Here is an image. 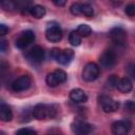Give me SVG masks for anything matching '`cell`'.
Listing matches in <instances>:
<instances>
[{
	"mask_svg": "<svg viewBox=\"0 0 135 135\" xmlns=\"http://www.w3.org/2000/svg\"><path fill=\"white\" fill-rule=\"evenodd\" d=\"M118 77L116 75H111L109 78H108V81H107V84L109 88L113 89V88H116L117 86V83H118Z\"/></svg>",
	"mask_w": 135,
	"mask_h": 135,
	"instance_id": "22",
	"label": "cell"
},
{
	"mask_svg": "<svg viewBox=\"0 0 135 135\" xmlns=\"http://www.w3.org/2000/svg\"><path fill=\"white\" fill-rule=\"evenodd\" d=\"M28 13H30L33 17L39 19V18H42V17L45 15V8H44V6H42V5L35 4V5H32V6L28 8Z\"/></svg>",
	"mask_w": 135,
	"mask_h": 135,
	"instance_id": "17",
	"label": "cell"
},
{
	"mask_svg": "<svg viewBox=\"0 0 135 135\" xmlns=\"http://www.w3.org/2000/svg\"><path fill=\"white\" fill-rule=\"evenodd\" d=\"M76 32L80 35V37H88V36H90L91 33H92V28H91V26L88 25V24H80V25L78 26V28H77Z\"/></svg>",
	"mask_w": 135,
	"mask_h": 135,
	"instance_id": "19",
	"label": "cell"
},
{
	"mask_svg": "<svg viewBox=\"0 0 135 135\" xmlns=\"http://www.w3.org/2000/svg\"><path fill=\"white\" fill-rule=\"evenodd\" d=\"M110 37L114 42V44H116L117 46H124L127 44L128 35H127V32L121 27L112 28L110 32Z\"/></svg>",
	"mask_w": 135,
	"mask_h": 135,
	"instance_id": "9",
	"label": "cell"
},
{
	"mask_svg": "<svg viewBox=\"0 0 135 135\" xmlns=\"http://www.w3.org/2000/svg\"><path fill=\"white\" fill-rule=\"evenodd\" d=\"M7 32H8V27H7L5 24L0 23V36H4V35H6Z\"/></svg>",
	"mask_w": 135,
	"mask_h": 135,
	"instance_id": "27",
	"label": "cell"
},
{
	"mask_svg": "<svg viewBox=\"0 0 135 135\" xmlns=\"http://www.w3.org/2000/svg\"><path fill=\"white\" fill-rule=\"evenodd\" d=\"M13 119V112L9 105L5 103L0 104V120L4 122H8Z\"/></svg>",
	"mask_w": 135,
	"mask_h": 135,
	"instance_id": "15",
	"label": "cell"
},
{
	"mask_svg": "<svg viewBox=\"0 0 135 135\" xmlns=\"http://www.w3.org/2000/svg\"><path fill=\"white\" fill-rule=\"evenodd\" d=\"M0 85H1V83H0Z\"/></svg>",
	"mask_w": 135,
	"mask_h": 135,
	"instance_id": "32",
	"label": "cell"
},
{
	"mask_svg": "<svg viewBox=\"0 0 135 135\" xmlns=\"http://www.w3.org/2000/svg\"><path fill=\"white\" fill-rule=\"evenodd\" d=\"M100 69L95 62H89L82 70V78L85 81H94L98 78Z\"/></svg>",
	"mask_w": 135,
	"mask_h": 135,
	"instance_id": "6",
	"label": "cell"
},
{
	"mask_svg": "<svg viewBox=\"0 0 135 135\" xmlns=\"http://www.w3.org/2000/svg\"><path fill=\"white\" fill-rule=\"evenodd\" d=\"M51 56L59 63L62 65L69 64L73 58H74V51L71 49H65V50H59V49H53L51 51Z\"/></svg>",
	"mask_w": 135,
	"mask_h": 135,
	"instance_id": "2",
	"label": "cell"
},
{
	"mask_svg": "<svg viewBox=\"0 0 135 135\" xmlns=\"http://www.w3.org/2000/svg\"><path fill=\"white\" fill-rule=\"evenodd\" d=\"M66 73L63 71V70H55L53 71L52 73H49L46 78H45V81L47 83V85L50 86H57L61 83H63L65 80H66Z\"/></svg>",
	"mask_w": 135,
	"mask_h": 135,
	"instance_id": "4",
	"label": "cell"
},
{
	"mask_svg": "<svg viewBox=\"0 0 135 135\" xmlns=\"http://www.w3.org/2000/svg\"><path fill=\"white\" fill-rule=\"evenodd\" d=\"M69 41L73 46H78L81 43V37L76 31H73L69 35Z\"/></svg>",
	"mask_w": 135,
	"mask_h": 135,
	"instance_id": "18",
	"label": "cell"
},
{
	"mask_svg": "<svg viewBox=\"0 0 135 135\" xmlns=\"http://www.w3.org/2000/svg\"><path fill=\"white\" fill-rule=\"evenodd\" d=\"M72 131L75 135H89L91 132V126L83 120L77 119L72 123Z\"/></svg>",
	"mask_w": 135,
	"mask_h": 135,
	"instance_id": "13",
	"label": "cell"
},
{
	"mask_svg": "<svg viewBox=\"0 0 135 135\" xmlns=\"http://www.w3.org/2000/svg\"><path fill=\"white\" fill-rule=\"evenodd\" d=\"M0 135H6V134H5L3 131H0Z\"/></svg>",
	"mask_w": 135,
	"mask_h": 135,
	"instance_id": "31",
	"label": "cell"
},
{
	"mask_svg": "<svg viewBox=\"0 0 135 135\" xmlns=\"http://www.w3.org/2000/svg\"><path fill=\"white\" fill-rule=\"evenodd\" d=\"M32 84V80L28 76L26 75H22L20 77H18L17 79H15L12 83V89L16 92H22L27 90Z\"/></svg>",
	"mask_w": 135,
	"mask_h": 135,
	"instance_id": "12",
	"label": "cell"
},
{
	"mask_svg": "<svg viewBox=\"0 0 135 135\" xmlns=\"http://www.w3.org/2000/svg\"><path fill=\"white\" fill-rule=\"evenodd\" d=\"M45 37L51 42H59L62 38V30L60 25L55 21L49 22L45 28Z\"/></svg>",
	"mask_w": 135,
	"mask_h": 135,
	"instance_id": "3",
	"label": "cell"
},
{
	"mask_svg": "<svg viewBox=\"0 0 135 135\" xmlns=\"http://www.w3.org/2000/svg\"><path fill=\"white\" fill-rule=\"evenodd\" d=\"M70 98L76 102V103H81V102H85L88 100V96L85 94V92L81 89H74L70 92Z\"/></svg>",
	"mask_w": 135,
	"mask_h": 135,
	"instance_id": "14",
	"label": "cell"
},
{
	"mask_svg": "<svg viewBox=\"0 0 135 135\" xmlns=\"http://www.w3.org/2000/svg\"><path fill=\"white\" fill-rule=\"evenodd\" d=\"M34 40H35L34 32L31 30H26V31H23L19 34V36L15 40V44L18 49H25Z\"/></svg>",
	"mask_w": 135,
	"mask_h": 135,
	"instance_id": "8",
	"label": "cell"
},
{
	"mask_svg": "<svg viewBox=\"0 0 135 135\" xmlns=\"http://www.w3.org/2000/svg\"><path fill=\"white\" fill-rule=\"evenodd\" d=\"M98 102L100 104V107L102 108V110L105 113H113L116 112L119 108V102L113 98H111L110 96L107 95H101L98 97Z\"/></svg>",
	"mask_w": 135,
	"mask_h": 135,
	"instance_id": "5",
	"label": "cell"
},
{
	"mask_svg": "<svg viewBox=\"0 0 135 135\" xmlns=\"http://www.w3.org/2000/svg\"><path fill=\"white\" fill-rule=\"evenodd\" d=\"M121 93H129L132 88H133V84H132V81L129 77H123V78H120L118 80V83H117V86H116Z\"/></svg>",
	"mask_w": 135,
	"mask_h": 135,
	"instance_id": "16",
	"label": "cell"
},
{
	"mask_svg": "<svg viewBox=\"0 0 135 135\" xmlns=\"http://www.w3.org/2000/svg\"><path fill=\"white\" fill-rule=\"evenodd\" d=\"M124 108H126L127 110H129L130 112H133V111H134V102L131 101V100L127 101L126 104H124Z\"/></svg>",
	"mask_w": 135,
	"mask_h": 135,
	"instance_id": "28",
	"label": "cell"
},
{
	"mask_svg": "<svg viewBox=\"0 0 135 135\" xmlns=\"http://www.w3.org/2000/svg\"><path fill=\"white\" fill-rule=\"evenodd\" d=\"M70 11L73 15H80L81 14V3L80 2H75L71 5Z\"/></svg>",
	"mask_w": 135,
	"mask_h": 135,
	"instance_id": "21",
	"label": "cell"
},
{
	"mask_svg": "<svg viewBox=\"0 0 135 135\" xmlns=\"http://www.w3.org/2000/svg\"><path fill=\"white\" fill-rule=\"evenodd\" d=\"M54 4L57 6H63L65 5V1H54Z\"/></svg>",
	"mask_w": 135,
	"mask_h": 135,
	"instance_id": "29",
	"label": "cell"
},
{
	"mask_svg": "<svg viewBox=\"0 0 135 135\" xmlns=\"http://www.w3.org/2000/svg\"><path fill=\"white\" fill-rule=\"evenodd\" d=\"M7 49H8V42H7V40L0 39V52L1 53H4V52L7 51Z\"/></svg>",
	"mask_w": 135,
	"mask_h": 135,
	"instance_id": "26",
	"label": "cell"
},
{
	"mask_svg": "<svg viewBox=\"0 0 135 135\" xmlns=\"http://www.w3.org/2000/svg\"><path fill=\"white\" fill-rule=\"evenodd\" d=\"M0 5L3 6L4 9H14L16 8L15 6V2H12V1H4V2H0Z\"/></svg>",
	"mask_w": 135,
	"mask_h": 135,
	"instance_id": "25",
	"label": "cell"
},
{
	"mask_svg": "<svg viewBox=\"0 0 135 135\" xmlns=\"http://www.w3.org/2000/svg\"><path fill=\"white\" fill-rule=\"evenodd\" d=\"M81 14L86 17H92L94 15V8L90 3H81Z\"/></svg>",
	"mask_w": 135,
	"mask_h": 135,
	"instance_id": "20",
	"label": "cell"
},
{
	"mask_svg": "<svg viewBox=\"0 0 135 135\" xmlns=\"http://www.w3.org/2000/svg\"><path fill=\"white\" fill-rule=\"evenodd\" d=\"M16 135H37L36 131H34L33 129L30 128H22L20 130L17 131Z\"/></svg>",
	"mask_w": 135,
	"mask_h": 135,
	"instance_id": "23",
	"label": "cell"
},
{
	"mask_svg": "<svg viewBox=\"0 0 135 135\" xmlns=\"http://www.w3.org/2000/svg\"><path fill=\"white\" fill-rule=\"evenodd\" d=\"M56 113H57V110L53 104L38 103L33 109V116L38 120L52 119L56 116Z\"/></svg>",
	"mask_w": 135,
	"mask_h": 135,
	"instance_id": "1",
	"label": "cell"
},
{
	"mask_svg": "<svg viewBox=\"0 0 135 135\" xmlns=\"http://www.w3.org/2000/svg\"><path fill=\"white\" fill-rule=\"evenodd\" d=\"M49 135H60L59 133H51V134H49Z\"/></svg>",
	"mask_w": 135,
	"mask_h": 135,
	"instance_id": "30",
	"label": "cell"
},
{
	"mask_svg": "<svg viewBox=\"0 0 135 135\" xmlns=\"http://www.w3.org/2000/svg\"><path fill=\"white\" fill-rule=\"evenodd\" d=\"M116 60H117V56H116V53L113 50H105L99 58L100 65L103 69H107V70L112 69L115 65Z\"/></svg>",
	"mask_w": 135,
	"mask_h": 135,
	"instance_id": "10",
	"label": "cell"
},
{
	"mask_svg": "<svg viewBox=\"0 0 135 135\" xmlns=\"http://www.w3.org/2000/svg\"><path fill=\"white\" fill-rule=\"evenodd\" d=\"M131 130L129 120H117L112 124V133L114 135H128Z\"/></svg>",
	"mask_w": 135,
	"mask_h": 135,
	"instance_id": "11",
	"label": "cell"
},
{
	"mask_svg": "<svg viewBox=\"0 0 135 135\" xmlns=\"http://www.w3.org/2000/svg\"><path fill=\"white\" fill-rule=\"evenodd\" d=\"M124 12H126V14H127V15H129L130 17H133V16L135 15V5H134L133 3H131V4L127 5V6H126Z\"/></svg>",
	"mask_w": 135,
	"mask_h": 135,
	"instance_id": "24",
	"label": "cell"
},
{
	"mask_svg": "<svg viewBox=\"0 0 135 135\" xmlns=\"http://www.w3.org/2000/svg\"><path fill=\"white\" fill-rule=\"evenodd\" d=\"M25 58L33 64H39L44 59V51L41 46L35 45L25 53Z\"/></svg>",
	"mask_w": 135,
	"mask_h": 135,
	"instance_id": "7",
	"label": "cell"
}]
</instances>
